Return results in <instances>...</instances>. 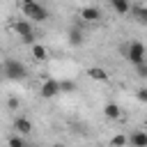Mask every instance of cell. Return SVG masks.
Masks as SVG:
<instances>
[{
  "mask_svg": "<svg viewBox=\"0 0 147 147\" xmlns=\"http://www.w3.org/2000/svg\"><path fill=\"white\" fill-rule=\"evenodd\" d=\"M0 67H2V76L9 80H25L28 78V67L16 57H7Z\"/></svg>",
  "mask_w": 147,
  "mask_h": 147,
  "instance_id": "obj_1",
  "label": "cell"
},
{
  "mask_svg": "<svg viewBox=\"0 0 147 147\" xmlns=\"http://www.w3.org/2000/svg\"><path fill=\"white\" fill-rule=\"evenodd\" d=\"M122 53H124V57H126L133 67L145 62V44H142V41H131V44H126V46L122 48Z\"/></svg>",
  "mask_w": 147,
  "mask_h": 147,
  "instance_id": "obj_2",
  "label": "cell"
},
{
  "mask_svg": "<svg viewBox=\"0 0 147 147\" xmlns=\"http://www.w3.org/2000/svg\"><path fill=\"white\" fill-rule=\"evenodd\" d=\"M21 9H23V14H25L30 21H37V23H44V21L48 18V9H46L44 5H39V2H32V5H23Z\"/></svg>",
  "mask_w": 147,
  "mask_h": 147,
  "instance_id": "obj_3",
  "label": "cell"
},
{
  "mask_svg": "<svg viewBox=\"0 0 147 147\" xmlns=\"http://www.w3.org/2000/svg\"><path fill=\"white\" fill-rule=\"evenodd\" d=\"M39 94H41L44 99H53V96H57V94H60V80H55V78H46V80L41 83V87H39Z\"/></svg>",
  "mask_w": 147,
  "mask_h": 147,
  "instance_id": "obj_4",
  "label": "cell"
},
{
  "mask_svg": "<svg viewBox=\"0 0 147 147\" xmlns=\"http://www.w3.org/2000/svg\"><path fill=\"white\" fill-rule=\"evenodd\" d=\"M85 23H99L101 21V9L99 7H92V5H87V7H83L80 9V14H78Z\"/></svg>",
  "mask_w": 147,
  "mask_h": 147,
  "instance_id": "obj_5",
  "label": "cell"
},
{
  "mask_svg": "<svg viewBox=\"0 0 147 147\" xmlns=\"http://www.w3.org/2000/svg\"><path fill=\"white\" fill-rule=\"evenodd\" d=\"M11 30H14L18 37H28V34H32V32H34L32 23H30V21H25V18H21V21H14V23H11Z\"/></svg>",
  "mask_w": 147,
  "mask_h": 147,
  "instance_id": "obj_6",
  "label": "cell"
},
{
  "mask_svg": "<svg viewBox=\"0 0 147 147\" xmlns=\"http://www.w3.org/2000/svg\"><path fill=\"white\" fill-rule=\"evenodd\" d=\"M14 129H16L18 136H28V133H32V122H30L28 117L18 115V117L14 119Z\"/></svg>",
  "mask_w": 147,
  "mask_h": 147,
  "instance_id": "obj_7",
  "label": "cell"
},
{
  "mask_svg": "<svg viewBox=\"0 0 147 147\" xmlns=\"http://www.w3.org/2000/svg\"><path fill=\"white\" fill-rule=\"evenodd\" d=\"M126 142L131 145V147H147V133L145 131H133L129 138H126Z\"/></svg>",
  "mask_w": 147,
  "mask_h": 147,
  "instance_id": "obj_8",
  "label": "cell"
},
{
  "mask_svg": "<svg viewBox=\"0 0 147 147\" xmlns=\"http://www.w3.org/2000/svg\"><path fill=\"white\" fill-rule=\"evenodd\" d=\"M129 14L140 23V25H145L147 23V9L142 7V5H131V9H129Z\"/></svg>",
  "mask_w": 147,
  "mask_h": 147,
  "instance_id": "obj_9",
  "label": "cell"
},
{
  "mask_svg": "<svg viewBox=\"0 0 147 147\" xmlns=\"http://www.w3.org/2000/svg\"><path fill=\"white\" fill-rule=\"evenodd\" d=\"M32 57H34L37 62H46V60H48V48H46L44 44L34 41V44H32Z\"/></svg>",
  "mask_w": 147,
  "mask_h": 147,
  "instance_id": "obj_10",
  "label": "cell"
},
{
  "mask_svg": "<svg viewBox=\"0 0 147 147\" xmlns=\"http://www.w3.org/2000/svg\"><path fill=\"white\" fill-rule=\"evenodd\" d=\"M87 76H90L92 80H99V83H106V80L110 78L103 67H90V69H87Z\"/></svg>",
  "mask_w": 147,
  "mask_h": 147,
  "instance_id": "obj_11",
  "label": "cell"
},
{
  "mask_svg": "<svg viewBox=\"0 0 147 147\" xmlns=\"http://www.w3.org/2000/svg\"><path fill=\"white\" fill-rule=\"evenodd\" d=\"M110 7L115 9V14L126 16V14H129V9H131V0H110Z\"/></svg>",
  "mask_w": 147,
  "mask_h": 147,
  "instance_id": "obj_12",
  "label": "cell"
},
{
  "mask_svg": "<svg viewBox=\"0 0 147 147\" xmlns=\"http://www.w3.org/2000/svg\"><path fill=\"white\" fill-rule=\"evenodd\" d=\"M103 115H106L108 119H119V117H122V108H119L117 103H106V106H103Z\"/></svg>",
  "mask_w": 147,
  "mask_h": 147,
  "instance_id": "obj_13",
  "label": "cell"
},
{
  "mask_svg": "<svg viewBox=\"0 0 147 147\" xmlns=\"http://www.w3.org/2000/svg\"><path fill=\"white\" fill-rule=\"evenodd\" d=\"M83 41H85L83 30H80V28H71V30H69V44H71V46H80Z\"/></svg>",
  "mask_w": 147,
  "mask_h": 147,
  "instance_id": "obj_14",
  "label": "cell"
},
{
  "mask_svg": "<svg viewBox=\"0 0 147 147\" xmlns=\"http://www.w3.org/2000/svg\"><path fill=\"white\" fill-rule=\"evenodd\" d=\"M108 145H110V147H124V145H126V136H124V133H117V136H113V138L108 140Z\"/></svg>",
  "mask_w": 147,
  "mask_h": 147,
  "instance_id": "obj_15",
  "label": "cell"
},
{
  "mask_svg": "<svg viewBox=\"0 0 147 147\" xmlns=\"http://www.w3.org/2000/svg\"><path fill=\"white\" fill-rule=\"evenodd\" d=\"M69 94V92H76V83L74 80H60V94Z\"/></svg>",
  "mask_w": 147,
  "mask_h": 147,
  "instance_id": "obj_16",
  "label": "cell"
},
{
  "mask_svg": "<svg viewBox=\"0 0 147 147\" xmlns=\"http://www.w3.org/2000/svg\"><path fill=\"white\" fill-rule=\"evenodd\" d=\"M7 147H28V145H25L23 136H18V133H16V136H11V138L7 140Z\"/></svg>",
  "mask_w": 147,
  "mask_h": 147,
  "instance_id": "obj_17",
  "label": "cell"
},
{
  "mask_svg": "<svg viewBox=\"0 0 147 147\" xmlns=\"http://www.w3.org/2000/svg\"><path fill=\"white\" fill-rule=\"evenodd\" d=\"M18 106H21V99L11 94V96L7 99V108H9V110H18Z\"/></svg>",
  "mask_w": 147,
  "mask_h": 147,
  "instance_id": "obj_18",
  "label": "cell"
},
{
  "mask_svg": "<svg viewBox=\"0 0 147 147\" xmlns=\"http://www.w3.org/2000/svg\"><path fill=\"white\" fill-rule=\"evenodd\" d=\"M136 74H138L140 78H147V62H142V64H136Z\"/></svg>",
  "mask_w": 147,
  "mask_h": 147,
  "instance_id": "obj_19",
  "label": "cell"
},
{
  "mask_svg": "<svg viewBox=\"0 0 147 147\" xmlns=\"http://www.w3.org/2000/svg\"><path fill=\"white\" fill-rule=\"evenodd\" d=\"M136 96H138L140 103H145V101H147V90H145V87H138V90H136Z\"/></svg>",
  "mask_w": 147,
  "mask_h": 147,
  "instance_id": "obj_20",
  "label": "cell"
},
{
  "mask_svg": "<svg viewBox=\"0 0 147 147\" xmlns=\"http://www.w3.org/2000/svg\"><path fill=\"white\" fill-rule=\"evenodd\" d=\"M21 41H23V44H30V46H32V44L37 41V37H34V32H32V34H28V37H21Z\"/></svg>",
  "mask_w": 147,
  "mask_h": 147,
  "instance_id": "obj_21",
  "label": "cell"
},
{
  "mask_svg": "<svg viewBox=\"0 0 147 147\" xmlns=\"http://www.w3.org/2000/svg\"><path fill=\"white\" fill-rule=\"evenodd\" d=\"M18 2H21V7H23V5H32V2H37V0H18Z\"/></svg>",
  "mask_w": 147,
  "mask_h": 147,
  "instance_id": "obj_22",
  "label": "cell"
},
{
  "mask_svg": "<svg viewBox=\"0 0 147 147\" xmlns=\"http://www.w3.org/2000/svg\"><path fill=\"white\" fill-rule=\"evenodd\" d=\"M55 147H67V145H55Z\"/></svg>",
  "mask_w": 147,
  "mask_h": 147,
  "instance_id": "obj_23",
  "label": "cell"
},
{
  "mask_svg": "<svg viewBox=\"0 0 147 147\" xmlns=\"http://www.w3.org/2000/svg\"><path fill=\"white\" fill-rule=\"evenodd\" d=\"M0 74H2V67H0Z\"/></svg>",
  "mask_w": 147,
  "mask_h": 147,
  "instance_id": "obj_24",
  "label": "cell"
}]
</instances>
